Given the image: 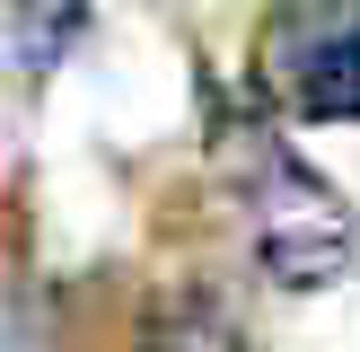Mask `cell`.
Instances as JSON below:
<instances>
[{"label":"cell","mask_w":360,"mask_h":352,"mask_svg":"<svg viewBox=\"0 0 360 352\" xmlns=\"http://www.w3.org/2000/svg\"><path fill=\"white\" fill-rule=\"evenodd\" d=\"M141 352H246V334L211 282H176V291H158L150 326H141Z\"/></svg>","instance_id":"obj_3"},{"label":"cell","mask_w":360,"mask_h":352,"mask_svg":"<svg viewBox=\"0 0 360 352\" xmlns=\"http://www.w3.org/2000/svg\"><path fill=\"white\" fill-rule=\"evenodd\" d=\"M264 80L308 123H360V0H290L264 27Z\"/></svg>","instance_id":"obj_2"},{"label":"cell","mask_w":360,"mask_h":352,"mask_svg":"<svg viewBox=\"0 0 360 352\" xmlns=\"http://www.w3.org/2000/svg\"><path fill=\"white\" fill-rule=\"evenodd\" d=\"M246 238H255V264L281 291H326L360 256V220H352L343 185H326L316 168H299L290 150H264L255 194H246Z\"/></svg>","instance_id":"obj_1"},{"label":"cell","mask_w":360,"mask_h":352,"mask_svg":"<svg viewBox=\"0 0 360 352\" xmlns=\"http://www.w3.org/2000/svg\"><path fill=\"white\" fill-rule=\"evenodd\" d=\"M0 27H9V62L18 70H53L88 27V0H0Z\"/></svg>","instance_id":"obj_4"}]
</instances>
